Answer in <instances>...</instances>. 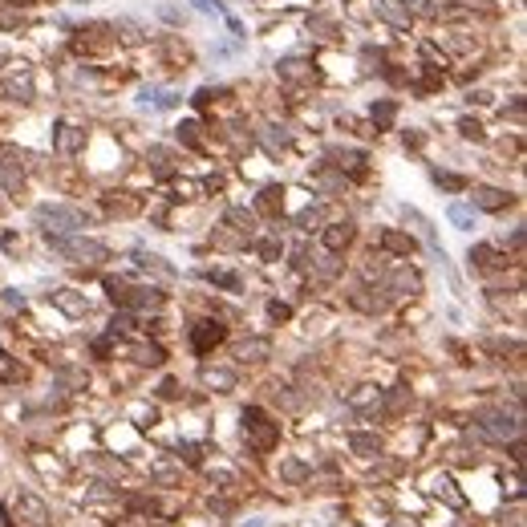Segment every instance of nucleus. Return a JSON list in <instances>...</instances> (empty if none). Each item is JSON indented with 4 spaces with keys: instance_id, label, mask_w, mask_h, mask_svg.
Listing matches in <instances>:
<instances>
[{
    "instance_id": "24",
    "label": "nucleus",
    "mask_w": 527,
    "mask_h": 527,
    "mask_svg": "<svg viewBox=\"0 0 527 527\" xmlns=\"http://www.w3.org/2000/svg\"><path fill=\"white\" fill-rule=\"evenodd\" d=\"M179 97L170 94V90H143V106H154V110H170Z\"/></svg>"
},
{
    "instance_id": "19",
    "label": "nucleus",
    "mask_w": 527,
    "mask_h": 527,
    "mask_svg": "<svg viewBox=\"0 0 527 527\" xmlns=\"http://www.w3.org/2000/svg\"><path fill=\"white\" fill-rule=\"evenodd\" d=\"M430 495H438V499H446L451 507H458V503H462V495L455 491V483L446 479V475H434V479H430Z\"/></svg>"
},
{
    "instance_id": "15",
    "label": "nucleus",
    "mask_w": 527,
    "mask_h": 527,
    "mask_svg": "<svg viewBox=\"0 0 527 527\" xmlns=\"http://www.w3.org/2000/svg\"><path fill=\"white\" fill-rule=\"evenodd\" d=\"M256 207H260L264 216H280V207H284V187H264L260 199H256Z\"/></svg>"
},
{
    "instance_id": "7",
    "label": "nucleus",
    "mask_w": 527,
    "mask_h": 527,
    "mask_svg": "<svg viewBox=\"0 0 527 527\" xmlns=\"http://www.w3.org/2000/svg\"><path fill=\"white\" fill-rule=\"evenodd\" d=\"M49 305H57L65 316H86V312H90L86 292H73V288H57V292H49Z\"/></svg>"
},
{
    "instance_id": "11",
    "label": "nucleus",
    "mask_w": 527,
    "mask_h": 527,
    "mask_svg": "<svg viewBox=\"0 0 527 527\" xmlns=\"http://www.w3.org/2000/svg\"><path fill=\"white\" fill-rule=\"evenodd\" d=\"M475 207H483V211H503V207H511V195L499 191V187H479L475 191Z\"/></svg>"
},
{
    "instance_id": "39",
    "label": "nucleus",
    "mask_w": 527,
    "mask_h": 527,
    "mask_svg": "<svg viewBox=\"0 0 527 527\" xmlns=\"http://www.w3.org/2000/svg\"><path fill=\"white\" fill-rule=\"evenodd\" d=\"M216 97H227V94H223V90H199V94H195L191 102H195V106H199V110H203V106H211Z\"/></svg>"
},
{
    "instance_id": "30",
    "label": "nucleus",
    "mask_w": 527,
    "mask_h": 527,
    "mask_svg": "<svg viewBox=\"0 0 527 527\" xmlns=\"http://www.w3.org/2000/svg\"><path fill=\"white\" fill-rule=\"evenodd\" d=\"M207 280H211V284L232 288V292H240V276H236V272H223V268H211V272H207Z\"/></svg>"
},
{
    "instance_id": "22",
    "label": "nucleus",
    "mask_w": 527,
    "mask_h": 527,
    "mask_svg": "<svg viewBox=\"0 0 527 527\" xmlns=\"http://www.w3.org/2000/svg\"><path fill=\"white\" fill-rule=\"evenodd\" d=\"M260 138H264V146L272 150V154H280L288 146V134H284V126H264L260 130Z\"/></svg>"
},
{
    "instance_id": "12",
    "label": "nucleus",
    "mask_w": 527,
    "mask_h": 527,
    "mask_svg": "<svg viewBox=\"0 0 527 527\" xmlns=\"http://www.w3.org/2000/svg\"><path fill=\"white\" fill-rule=\"evenodd\" d=\"M321 240H325L329 252H341V248H349V243H353V227H349V223H329V227L321 232Z\"/></svg>"
},
{
    "instance_id": "44",
    "label": "nucleus",
    "mask_w": 527,
    "mask_h": 527,
    "mask_svg": "<svg viewBox=\"0 0 527 527\" xmlns=\"http://www.w3.org/2000/svg\"><path fill=\"white\" fill-rule=\"evenodd\" d=\"M159 394H163V398H179V385H175V382H163V389H159Z\"/></svg>"
},
{
    "instance_id": "42",
    "label": "nucleus",
    "mask_w": 527,
    "mask_h": 527,
    "mask_svg": "<svg viewBox=\"0 0 527 527\" xmlns=\"http://www.w3.org/2000/svg\"><path fill=\"white\" fill-rule=\"evenodd\" d=\"M260 256H264V260H276V256H280V243H276V240H264V243H260Z\"/></svg>"
},
{
    "instance_id": "43",
    "label": "nucleus",
    "mask_w": 527,
    "mask_h": 527,
    "mask_svg": "<svg viewBox=\"0 0 527 527\" xmlns=\"http://www.w3.org/2000/svg\"><path fill=\"white\" fill-rule=\"evenodd\" d=\"M284 479H305V467L300 462H284Z\"/></svg>"
},
{
    "instance_id": "6",
    "label": "nucleus",
    "mask_w": 527,
    "mask_h": 527,
    "mask_svg": "<svg viewBox=\"0 0 527 527\" xmlns=\"http://www.w3.org/2000/svg\"><path fill=\"white\" fill-rule=\"evenodd\" d=\"M223 337H227V329H223L219 321H199V325L191 329V349L195 353H211Z\"/></svg>"
},
{
    "instance_id": "5",
    "label": "nucleus",
    "mask_w": 527,
    "mask_h": 527,
    "mask_svg": "<svg viewBox=\"0 0 527 527\" xmlns=\"http://www.w3.org/2000/svg\"><path fill=\"white\" fill-rule=\"evenodd\" d=\"M373 13H378L389 29H410V24H414L410 0H373Z\"/></svg>"
},
{
    "instance_id": "33",
    "label": "nucleus",
    "mask_w": 527,
    "mask_h": 527,
    "mask_svg": "<svg viewBox=\"0 0 527 527\" xmlns=\"http://www.w3.org/2000/svg\"><path fill=\"white\" fill-rule=\"evenodd\" d=\"M227 223H236V227H240L243 236H248V232L256 227V219H252V211H243V207H232V211H227Z\"/></svg>"
},
{
    "instance_id": "38",
    "label": "nucleus",
    "mask_w": 527,
    "mask_h": 527,
    "mask_svg": "<svg viewBox=\"0 0 527 527\" xmlns=\"http://www.w3.org/2000/svg\"><path fill=\"white\" fill-rule=\"evenodd\" d=\"M8 94H17L21 102H29V97H33V81H29V77H21V81H13V86H8Z\"/></svg>"
},
{
    "instance_id": "9",
    "label": "nucleus",
    "mask_w": 527,
    "mask_h": 527,
    "mask_svg": "<svg viewBox=\"0 0 527 527\" xmlns=\"http://www.w3.org/2000/svg\"><path fill=\"white\" fill-rule=\"evenodd\" d=\"M276 73H280L284 81H312V77H316V70H312L305 57H284V61L276 65Z\"/></svg>"
},
{
    "instance_id": "18",
    "label": "nucleus",
    "mask_w": 527,
    "mask_h": 527,
    "mask_svg": "<svg viewBox=\"0 0 527 527\" xmlns=\"http://www.w3.org/2000/svg\"><path fill=\"white\" fill-rule=\"evenodd\" d=\"M349 446H353V455L369 458V455L382 451V438H378V434H349Z\"/></svg>"
},
{
    "instance_id": "4",
    "label": "nucleus",
    "mask_w": 527,
    "mask_h": 527,
    "mask_svg": "<svg viewBox=\"0 0 527 527\" xmlns=\"http://www.w3.org/2000/svg\"><path fill=\"white\" fill-rule=\"evenodd\" d=\"M479 422H483V434H487V438H495V442L519 438V430H524V422H519L515 414H507V410H495V406L479 410Z\"/></svg>"
},
{
    "instance_id": "1",
    "label": "nucleus",
    "mask_w": 527,
    "mask_h": 527,
    "mask_svg": "<svg viewBox=\"0 0 527 527\" xmlns=\"http://www.w3.org/2000/svg\"><path fill=\"white\" fill-rule=\"evenodd\" d=\"M33 223L45 227L49 236H73L86 227V211L81 207H70V203H45L33 211Z\"/></svg>"
},
{
    "instance_id": "13",
    "label": "nucleus",
    "mask_w": 527,
    "mask_h": 527,
    "mask_svg": "<svg viewBox=\"0 0 527 527\" xmlns=\"http://www.w3.org/2000/svg\"><path fill=\"white\" fill-rule=\"evenodd\" d=\"M134 260H138V268H146V272H154V276H163V280H175V268H170L163 256H154V252H138Z\"/></svg>"
},
{
    "instance_id": "20",
    "label": "nucleus",
    "mask_w": 527,
    "mask_h": 527,
    "mask_svg": "<svg viewBox=\"0 0 527 527\" xmlns=\"http://www.w3.org/2000/svg\"><path fill=\"white\" fill-rule=\"evenodd\" d=\"M146 159H150L154 175H170V170H175V154H170L167 146H150V154H146Z\"/></svg>"
},
{
    "instance_id": "45",
    "label": "nucleus",
    "mask_w": 527,
    "mask_h": 527,
    "mask_svg": "<svg viewBox=\"0 0 527 527\" xmlns=\"http://www.w3.org/2000/svg\"><path fill=\"white\" fill-rule=\"evenodd\" d=\"M0 187H17V175H8V170L0 167Z\"/></svg>"
},
{
    "instance_id": "2",
    "label": "nucleus",
    "mask_w": 527,
    "mask_h": 527,
    "mask_svg": "<svg viewBox=\"0 0 527 527\" xmlns=\"http://www.w3.org/2000/svg\"><path fill=\"white\" fill-rule=\"evenodd\" d=\"M243 438H248V446H256L260 455H268L276 446V438H280V426L260 406H248L243 410Z\"/></svg>"
},
{
    "instance_id": "29",
    "label": "nucleus",
    "mask_w": 527,
    "mask_h": 527,
    "mask_svg": "<svg viewBox=\"0 0 527 527\" xmlns=\"http://www.w3.org/2000/svg\"><path fill=\"white\" fill-rule=\"evenodd\" d=\"M240 357H248V361H264V357H268V341H260V337L243 341V345H240Z\"/></svg>"
},
{
    "instance_id": "8",
    "label": "nucleus",
    "mask_w": 527,
    "mask_h": 527,
    "mask_svg": "<svg viewBox=\"0 0 527 527\" xmlns=\"http://www.w3.org/2000/svg\"><path fill=\"white\" fill-rule=\"evenodd\" d=\"M17 519L29 524V527H45L49 511H45V503H41L37 495H21V499H17Z\"/></svg>"
},
{
    "instance_id": "14",
    "label": "nucleus",
    "mask_w": 527,
    "mask_h": 527,
    "mask_svg": "<svg viewBox=\"0 0 527 527\" xmlns=\"http://www.w3.org/2000/svg\"><path fill=\"white\" fill-rule=\"evenodd\" d=\"M394 292L398 296H414V292H422V276L418 272H410V268H402V272H394Z\"/></svg>"
},
{
    "instance_id": "40",
    "label": "nucleus",
    "mask_w": 527,
    "mask_h": 527,
    "mask_svg": "<svg viewBox=\"0 0 527 527\" xmlns=\"http://www.w3.org/2000/svg\"><path fill=\"white\" fill-rule=\"evenodd\" d=\"M309 29H316L321 37H333V21H329V17H312V21H309Z\"/></svg>"
},
{
    "instance_id": "34",
    "label": "nucleus",
    "mask_w": 527,
    "mask_h": 527,
    "mask_svg": "<svg viewBox=\"0 0 527 527\" xmlns=\"http://www.w3.org/2000/svg\"><path fill=\"white\" fill-rule=\"evenodd\" d=\"M325 216H329V211H325V207H309V211H300V216H296V223H300V227H305V232H312V227H316V223H325Z\"/></svg>"
},
{
    "instance_id": "35",
    "label": "nucleus",
    "mask_w": 527,
    "mask_h": 527,
    "mask_svg": "<svg viewBox=\"0 0 527 527\" xmlns=\"http://www.w3.org/2000/svg\"><path fill=\"white\" fill-rule=\"evenodd\" d=\"M179 138L199 150V146H203V138H199V122H183V126H179Z\"/></svg>"
},
{
    "instance_id": "17",
    "label": "nucleus",
    "mask_w": 527,
    "mask_h": 527,
    "mask_svg": "<svg viewBox=\"0 0 527 527\" xmlns=\"http://www.w3.org/2000/svg\"><path fill=\"white\" fill-rule=\"evenodd\" d=\"M382 248L385 252H398V256H410L414 252V236H402V232H382Z\"/></svg>"
},
{
    "instance_id": "28",
    "label": "nucleus",
    "mask_w": 527,
    "mask_h": 527,
    "mask_svg": "<svg viewBox=\"0 0 527 527\" xmlns=\"http://www.w3.org/2000/svg\"><path fill=\"white\" fill-rule=\"evenodd\" d=\"M163 357H167V353H163L159 345H134V361H138V365H163Z\"/></svg>"
},
{
    "instance_id": "32",
    "label": "nucleus",
    "mask_w": 527,
    "mask_h": 527,
    "mask_svg": "<svg viewBox=\"0 0 527 527\" xmlns=\"http://www.w3.org/2000/svg\"><path fill=\"white\" fill-rule=\"evenodd\" d=\"M434 183L446 187V191H462V187H467V179H462V175H451V170H434Z\"/></svg>"
},
{
    "instance_id": "31",
    "label": "nucleus",
    "mask_w": 527,
    "mask_h": 527,
    "mask_svg": "<svg viewBox=\"0 0 527 527\" xmlns=\"http://www.w3.org/2000/svg\"><path fill=\"white\" fill-rule=\"evenodd\" d=\"M0 382H21V365L0 349Z\"/></svg>"
},
{
    "instance_id": "23",
    "label": "nucleus",
    "mask_w": 527,
    "mask_h": 527,
    "mask_svg": "<svg viewBox=\"0 0 527 527\" xmlns=\"http://www.w3.org/2000/svg\"><path fill=\"white\" fill-rule=\"evenodd\" d=\"M203 382L211 385V389H219V394H227V389L236 385V373H232V369H207Z\"/></svg>"
},
{
    "instance_id": "27",
    "label": "nucleus",
    "mask_w": 527,
    "mask_h": 527,
    "mask_svg": "<svg viewBox=\"0 0 527 527\" xmlns=\"http://www.w3.org/2000/svg\"><path fill=\"white\" fill-rule=\"evenodd\" d=\"M446 216H451V223L462 227V232H467V227H475V211H471L467 203H451V211H446Z\"/></svg>"
},
{
    "instance_id": "41",
    "label": "nucleus",
    "mask_w": 527,
    "mask_h": 527,
    "mask_svg": "<svg viewBox=\"0 0 527 527\" xmlns=\"http://www.w3.org/2000/svg\"><path fill=\"white\" fill-rule=\"evenodd\" d=\"M268 316H272V321H288V316H292V309H288V305H280V300H272V305H268Z\"/></svg>"
},
{
    "instance_id": "36",
    "label": "nucleus",
    "mask_w": 527,
    "mask_h": 527,
    "mask_svg": "<svg viewBox=\"0 0 527 527\" xmlns=\"http://www.w3.org/2000/svg\"><path fill=\"white\" fill-rule=\"evenodd\" d=\"M126 288H130V284H122L118 276H106V292H110V300H114V305H126Z\"/></svg>"
},
{
    "instance_id": "26",
    "label": "nucleus",
    "mask_w": 527,
    "mask_h": 527,
    "mask_svg": "<svg viewBox=\"0 0 527 527\" xmlns=\"http://www.w3.org/2000/svg\"><path fill=\"white\" fill-rule=\"evenodd\" d=\"M394 118H398V106H394V102H378V106H373V122H378V130H389Z\"/></svg>"
},
{
    "instance_id": "16",
    "label": "nucleus",
    "mask_w": 527,
    "mask_h": 527,
    "mask_svg": "<svg viewBox=\"0 0 527 527\" xmlns=\"http://www.w3.org/2000/svg\"><path fill=\"white\" fill-rule=\"evenodd\" d=\"M402 216H406V223H414V227H418V236H422V240L438 252V236H434V227L426 223V216H422V211H414V207H402Z\"/></svg>"
},
{
    "instance_id": "3",
    "label": "nucleus",
    "mask_w": 527,
    "mask_h": 527,
    "mask_svg": "<svg viewBox=\"0 0 527 527\" xmlns=\"http://www.w3.org/2000/svg\"><path fill=\"white\" fill-rule=\"evenodd\" d=\"M49 243H53L57 256H65V260H73V264H86V268H94V264H102L106 256H110L106 243H97V240H65V236H49Z\"/></svg>"
},
{
    "instance_id": "10",
    "label": "nucleus",
    "mask_w": 527,
    "mask_h": 527,
    "mask_svg": "<svg viewBox=\"0 0 527 527\" xmlns=\"http://www.w3.org/2000/svg\"><path fill=\"white\" fill-rule=\"evenodd\" d=\"M122 309H163V292H154V288H126V305Z\"/></svg>"
},
{
    "instance_id": "25",
    "label": "nucleus",
    "mask_w": 527,
    "mask_h": 527,
    "mask_svg": "<svg viewBox=\"0 0 527 527\" xmlns=\"http://www.w3.org/2000/svg\"><path fill=\"white\" fill-rule=\"evenodd\" d=\"M471 260L479 264V268H495V264H507V260H499V252H495L491 243H479V248H471Z\"/></svg>"
},
{
    "instance_id": "21",
    "label": "nucleus",
    "mask_w": 527,
    "mask_h": 527,
    "mask_svg": "<svg viewBox=\"0 0 527 527\" xmlns=\"http://www.w3.org/2000/svg\"><path fill=\"white\" fill-rule=\"evenodd\" d=\"M57 130H61V134H57V146H61V150H65V154H73V150H77V146H81V138H86V134H81V130H77V126H70V122H61V126H57Z\"/></svg>"
},
{
    "instance_id": "37",
    "label": "nucleus",
    "mask_w": 527,
    "mask_h": 527,
    "mask_svg": "<svg viewBox=\"0 0 527 527\" xmlns=\"http://www.w3.org/2000/svg\"><path fill=\"white\" fill-rule=\"evenodd\" d=\"M458 130H462V138H475V143L483 138V126L475 118H462V122H458Z\"/></svg>"
}]
</instances>
